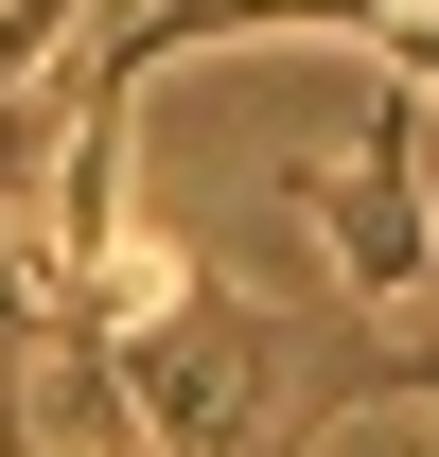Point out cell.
Segmentation results:
<instances>
[{
  "instance_id": "6da1fadb",
  "label": "cell",
  "mask_w": 439,
  "mask_h": 457,
  "mask_svg": "<svg viewBox=\"0 0 439 457\" xmlns=\"http://www.w3.org/2000/svg\"><path fill=\"white\" fill-rule=\"evenodd\" d=\"M299 212H317V246H334V282L369 299V317H404V299L439 282V159H422V106L386 88V106H369V141L299 176Z\"/></svg>"
}]
</instances>
